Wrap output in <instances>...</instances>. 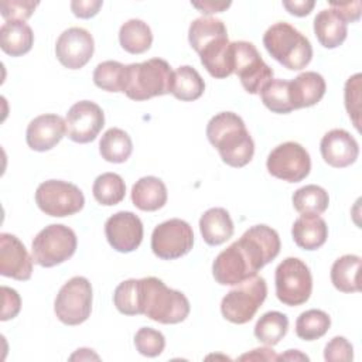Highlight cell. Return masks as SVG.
Wrapping results in <instances>:
<instances>
[{
    "label": "cell",
    "instance_id": "6da1fadb",
    "mask_svg": "<svg viewBox=\"0 0 362 362\" xmlns=\"http://www.w3.org/2000/svg\"><path fill=\"white\" fill-rule=\"evenodd\" d=\"M280 246V238L274 229L267 225H255L215 257L214 279L222 286H236L252 279L276 259Z\"/></svg>",
    "mask_w": 362,
    "mask_h": 362
},
{
    "label": "cell",
    "instance_id": "7a4b0ae2",
    "mask_svg": "<svg viewBox=\"0 0 362 362\" xmlns=\"http://www.w3.org/2000/svg\"><path fill=\"white\" fill-rule=\"evenodd\" d=\"M206 137L230 167H245L255 154V143L242 117L233 112H221L206 124Z\"/></svg>",
    "mask_w": 362,
    "mask_h": 362
},
{
    "label": "cell",
    "instance_id": "3957f363",
    "mask_svg": "<svg viewBox=\"0 0 362 362\" xmlns=\"http://www.w3.org/2000/svg\"><path fill=\"white\" fill-rule=\"evenodd\" d=\"M140 314L160 324H178L189 314V301L157 277L139 279Z\"/></svg>",
    "mask_w": 362,
    "mask_h": 362
},
{
    "label": "cell",
    "instance_id": "277c9868",
    "mask_svg": "<svg viewBox=\"0 0 362 362\" xmlns=\"http://www.w3.org/2000/svg\"><path fill=\"white\" fill-rule=\"evenodd\" d=\"M174 71L161 58L126 65L123 92L133 100H147L171 93Z\"/></svg>",
    "mask_w": 362,
    "mask_h": 362
},
{
    "label": "cell",
    "instance_id": "5b68a950",
    "mask_svg": "<svg viewBox=\"0 0 362 362\" xmlns=\"http://www.w3.org/2000/svg\"><path fill=\"white\" fill-rule=\"evenodd\" d=\"M263 45L272 58L291 71L305 68L313 58V47L308 38L284 21H279L266 30Z\"/></svg>",
    "mask_w": 362,
    "mask_h": 362
},
{
    "label": "cell",
    "instance_id": "8992f818",
    "mask_svg": "<svg viewBox=\"0 0 362 362\" xmlns=\"http://www.w3.org/2000/svg\"><path fill=\"white\" fill-rule=\"evenodd\" d=\"M76 245V235L71 228L61 223L48 225L33 240V260L41 267H54L68 260L75 253Z\"/></svg>",
    "mask_w": 362,
    "mask_h": 362
},
{
    "label": "cell",
    "instance_id": "52a82bcc",
    "mask_svg": "<svg viewBox=\"0 0 362 362\" xmlns=\"http://www.w3.org/2000/svg\"><path fill=\"white\" fill-rule=\"evenodd\" d=\"M267 296V284L263 277L255 276L232 288L221 303L225 320L233 324L249 322L260 308Z\"/></svg>",
    "mask_w": 362,
    "mask_h": 362
},
{
    "label": "cell",
    "instance_id": "ba28073f",
    "mask_svg": "<svg viewBox=\"0 0 362 362\" xmlns=\"http://www.w3.org/2000/svg\"><path fill=\"white\" fill-rule=\"evenodd\" d=\"M276 296L288 307L304 304L313 291V277L308 266L298 257H287L274 274Z\"/></svg>",
    "mask_w": 362,
    "mask_h": 362
},
{
    "label": "cell",
    "instance_id": "9c48e42d",
    "mask_svg": "<svg viewBox=\"0 0 362 362\" xmlns=\"http://www.w3.org/2000/svg\"><path fill=\"white\" fill-rule=\"evenodd\" d=\"M58 320L66 325L85 322L92 311V286L86 277L69 279L58 291L54 303Z\"/></svg>",
    "mask_w": 362,
    "mask_h": 362
},
{
    "label": "cell",
    "instance_id": "30bf717a",
    "mask_svg": "<svg viewBox=\"0 0 362 362\" xmlns=\"http://www.w3.org/2000/svg\"><path fill=\"white\" fill-rule=\"evenodd\" d=\"M35 202L45 215L64 218L79 212L85 205V197L75 184L48 180L38 185Z\"/></svg>",
    "mask_w": 362,
    "mask_h": 362
},
{
    "label": "cell",
    "instance_id": "8fae6325",
    "mask_svg": "<svg viewBox=\"0 0 362 362\" xmlns=\"http://www.w3.org/2000/svg\"><path fill=\"white\" fill-rule=\"evenodd\" d=\"M232 49L233 74L239 76L243 89L252 95L260 93L262 88L273 79V69L262 59L252 42L235 41Z\"/></svg>",
    "mask_w": 362,
    "mask_h": 362
},
{
    "label": "cell",
    "instance_id": "7c38bea8",
    "mask_svg": "<svg viewBox=\"0 0 362 362\" xmlns=\"http://www.w3.org/2000/svg\"><path fill=\"white\" fill-rule=\"evenodd\" d=\"M266 167L267 171L279 180L298 182L310 174L311 158L301 144L296 141H286L270 151Z\"/></svg>",
    "mask_w": 362,
    "mask_h": 362
},
{
    "label": "cell",
    "instance_id": "4fadbf2b",
    "mask_svg": "<svg viewBox=\"0 0 362 362\" xmlns=\"http://www.w3.org/2000/svg\"><path fill=\"white\" fill-rule=\"evenodd\" d=\"M194 245V232L188 222L173 218L157 225L151 233V250L163 260L187 255Z\"/></svg>",
    "mask_w": 362,
    "mask_h": 362
},
{
    "label": "cell",
    "instance_id": "5bb4252c",
    "mask_svg": "<svg viewBox=\"0 0 362 362\" xmlns=\"http://www.w3.org/2000/svg\"><path fill=\"white\" fill-rule=\"evenodd\" d=\"M66 136L75 143H89L96 139L105 126V115L99 105L81 100L71 106L65 117Z\"/></svg>",
    "mask_w": 362,
    "mask_h": 362
},
{
    "label": "cell",
    "instance_id": "9a60e30c",
    "mask_svg": "<svg viewBox=\"0 0 362 362\" xmlns=\"http://www.w3.org/2000/svg\"><path fill=\"white\" fill-rule=\"evenodd\" d=\"M93 51V37L82 27H71L65 30L55 44V55L68 69H79L85 66L90 61Z\"/></svg>",
    "mask_w": 362,
    "mask_h": 362
},
{
    "label": "cell",
    "instance_id": "2e32d148",
    "mask_svg": "<svg viewBox=\"0 0 362 362\" xmlns=\"http://www.w3.org/2000/svg\"><path fill=\"white\" fill-rule=\"evenodd\" d=\"M105 235L115 250L129 253L136 250L143 240V223L136 214L120 211L106 221Z\"/></svg>",
    "mask_w": 362,
    "mask_h": 362
},
{
    "label": "cell",
    "instance_id": "e0dca14e",
    "mask_svg": "<svg viewBox=\"0 0 362 362\" xmlns=\"http://www.w3.org/2000/svg\"><path fill=\"white\" fill-rule=\"evenodd\" d=\"M33 257L21 240L11 233H0V274L25 281L33 273Z\"/></svg>",
    "mask_w": 362,
    "mask_h": 362
},
{
    "label": "cell",
    "instance_id": "ac0fdd59",
    "mask_svg": "<svg viewBox=\"0 0 362 362\" xmlns=\"http://www.w3.org/2000/svg\"><path fill=\"white\" fill-rule=\"evenodd\" d=\"M324 161L335 168H344L354 164L359 154V146L355 137L344 129L327 132L320 143Z\"/></svg>",
    "mask_w": 362,
    "mask_h": 362
},
{
    "label": "cell",
    "instance_id": "d6986e66",
    "mask_svg": "<svg viewBox=\"0 0 362 362\" xmlns=\"http://www.w3.org/2000/svg\"><path fill=\"white\" fill-rule=\"evenodd\" d=\"M66 134L65 120L54 113L37 116L30 122L25 132V141L35 151H47L55 147Z\"/></svg>",
    "mask_w": 362,
    "mask_h": 362
},
{
    "label": "cell",
    "instance_id": "ffe728a7",
    "mask_svg": "<svg viewBox=\"0 0 362 362\" xmlns=\"http://www.w3.org/2000/svg\"><path fill=\"white\" fill-rule=\"evenodd\" d=\"M325 81L322 75L314 71H307L288 81V93L293 109L310 107L317 105L325 95Z\"/></svg>",
    "mask_w": 362,
    "mask_h": 362
},
{
    "label": "cell",
    "instance_id": "44dd1931",
    "mask_svg": "<svg viewBox=\"0 0 362 362\" xmlns=\"http://www.w3.org/2000/svg\"><path fill=\"white\" fill-rule=\"evenodd\" d=\"M198 54L201 64L211 76L222 79L233 74V49L228 35L206 44Z\"/></svg>",
    "mask_w": 362,
    "mask_h": 362
},
{
    "label": "cell",
    "instance_id": "7402d4cb",
    "mask_svg": "<svg viewBox=\"0 0 362 362\" xmlns=\"http://www.w3.org/2000/svg\"><path fill=\"white\" fill-rule=\"evenodd\" d=\"M291 235L298 247L315 250L325 243L328 238V226L320 215L301 214L293 223Z\"/></svg>",
    "mask_w": 362,
    "mask_h": 362
},
{
    "label": "cell",
    "instance_id": "603a6c76",
    "mask_svg": "<svg viewBox=\"0 0 362 362\" xmlns=\"http://www.w3.org/2000/svg\"><path fill=\"white\" fill-rule=\"evenodd\" d=\"M132 201L141 211H157L167 202L165 184L153 175L141 177L132 188Z\"/></svg>",
    "mask_w": 362,
    "mask_h": 362
},
{
    "label": "cell",
    "instance_id": "cb8c5ba5",
    "mask_svg": "<svg viewBox=\"0 0 362 362\" xmlns=\"http://www.w3.org/2000/svg\"><path fill=\"white\" fill-rule=\"evenodd\" d=\"M199 230L204 240L211 246L225 243L233 235V222L223 208H211L199 219Z\"/></svg>",
    "mask_w": 362,
    "mask_h": 362
},
{
    "label": "cell",
    "instance_id": "d4e9b609",
    "mask_svg": "<svg viewBox=\"0 0 362 362\" xmlns=\"http://www.w3.org/2000/svg\"><path fill=\"white\" fill-rule=\"evenodd\" d=\"M314 34L322 47L337 48L346 38V23L331 7L324 8L314 18Z\"/></svg>",
    "mask_w": 362,
    "mask_h": 362
},
{
    "label": "cell",
    "instance_id": "484cf974",
    "mask_svg": "<svg viewBox=\"0 0 362 362\" xmlns=\"http://www.w3.org/2000/svg\"><path fill=\"white\" fill-rule=\"evenodd\" d=\"M34 44L31 27L24 21H6L0 28V47L11 57L27 54Z\"/></svg>",
    "mask_w": 362,
    "mask_h": 362
},
{
    "label": "cell",
    "instance_id": "4316f807",
    "mask_svg": "<svg viewBox=\"0 0 362 362\" xmlns=\"http://www.w3.org/2000/svg\"><path fill=\"white\" fill-rule=\"evenodd\" d=\"M361 257L356 255H344L337 259L331 267V281L342 293H358Z\"/></svg>",
    "mask_w": 362,
    "mask_h": 362
},
{
    "label": "cell",
    "instance_id": "83f0119b",
    "mask_svg": "<svg viewBox=\"0 0 362 362\" xmlns=\"http://www.w3.org/2000/svg\"><path fill=\"white\" fill-rule=\"evenodd\" d=\"M119 42L130 54H143L151 47L153 34L147 23L139 18H130L119 30Z\"/></svg>",
    "mask_w": 362,
    "mask_h": 362
},
{
    "label": "cell",
    "instance_id": "f1b7e54d",
    "mask_svg": "<svg viewBox=\"0 0 362 362\" xmlns=\"http://www.w3.org/2000/svg\"><path fill=\"white\" fill-rule=\"evenodd\" d=\"M99 151L102 158H105L109 163H124L132 151H133V143L130 136L117 127H112L106 130L99 141Z\"/></svg>",
    "mask_w": 362,
    "mask_h": 362
},
{
    "label": "cell",
    "instance_id": "f546056e",
    "mask_svg": "<svg viewBox=\"0 0 362 362\" xmlns=\"http://www.w3.org/2000/svg\"><path fill=\"white\" fill-rule=\"evenodd\" d=\"M204 90H205V82L195 68L189 65H182L174 71V82H173L171 93L177 99L182 102L197 100L198 98L202 96Z\"/></svg>",
    "mask_w": 362,
    "mask_h": 362
},
{
    "label": "cell",
    "instance_id": "4dcf8cb0",
    "mask_svg": "<svg viewBox=\"0 0 362 362\" xmlns=\"http://www.w3.org/2000/svg\"><path fill=\"white\" fill-rule=\"evenodd\" d=\"M226 35L228 31L223 21L215 17L195 18L188 30V41L197 52H199L206 44L212 42L214 40Z\"/></svg>",
    "mask_w": 362,
    "mask_h": 362
},
{
    "label": "cell",
    "instance_id": "1f68e13d",
    "mask_svg": "<svg viewBox=\"0 0 362 362\" xmlns=\"http://www.w3.org/2000/svg\"><path fill=\"white\" fill-rule=\"evenodd\" d=\"M288 329V318L280 311L264 313L255 325V337L264 345L273 346L283 339Z\"/></svg>",
    "mask_w": 362,
    "mask_h": 362
},
{
    "label": "cell",
    "instance_id": "d6a6232c",
    "mask_svg": "<svg viewBox=\"0 0 362 362\" xmlns=\"http://www.w3.org/2000/svg\"><path fill=\"white\" fill-rule=\"evenodd\" d=\"M328 204V192L315 184L301 187L293 194V206L300 214L320 215L327 211Z\"/></svg>",
    "mask_w": 362,
    "mask_h": 362
},
{
    "label": "cell",
    "instance_id": "836d02e7",
    "mask_svg": "<svg viewBox=\"0 0 362 362\" xmlns=\"http://www.w3.org/2000/svg\"><path fill=\"white\" fill-rule=\"evenodd\" d=\"M92 192L100 205L112 206L119 204L126 194V184L116 173H103L96 177Z\"/></svg>",
    "mask_w": 362,
    "mask_h": 362
},
{
    "label": "cell",
    "instance_id": "e575fe53",
    "mask_svg": "<svg viewBox=\"0 0 362 362\" xmlns=\"http://www.w3.org/2000/svg\"><path fill=\"white\" fill-rule=\"evenodd\" d=\"M331 325L329 315L322 310H307L296 321V334L300 339L314 341L327 334Z\"/></svg>",
    "mask_w": 362,
    "mask_h": 362
},
{
    "label": "cell",
    "instance_id": "d590c367",
    "mask_svg": "<svg viewBox=\"0 0 362 362\" xmlns=\"http://www.w3.org/2000/svg\"><path fill=\"white\" fill-rule=\"evenodd\" d=\"M260 98L263 105L273 113H290L293 109L290 93H288V81L284 79H270L260 90Z\"/></svg>",
    "mask_w": 362,
    "mask_h": 362
},
{
    "label": "cell",
    "instance_id": "8d00e7d4",
    "mask_svg": "<svg viewBox=\"0 0 362 362\" xmlns=\"http://www.w3.org/2000/svg\"><path fill=\"white\" fill-rule=\"evenodd\" d=\"M126 65L117 61H103L93 71V82L107 92H123Z\"/></svg>",
    "mask_w": 362,
    "mask_h": 362
},
{
    "label": "cell",
    "instance_id": "74e56055",
    "mask_svg": "<svg viewBox=\"0 0 362 362\" xmlns=\"http://www.w3.org/2000/svg\"><path fill=\"white\" fill-rule=\"evenodd\" d=\"M140 296H139V280L129 279L122 281L113 294V303L116 308L124 315L140 314Z\"/></svg>",
    "mask_w": 362,
    "mask_h": 362
},
{
    "label": "cell",
    "instance_id": "f35d334b",
    "mask_svg": "<svg viewBox=\"0 0 362 362\" xmlns=\"http://www.w3.org/2000/svg\"><path fill=\"white\" fill-rule=\"evenodd\" d=\"M134 346L141 355L154 358L164 351L165 338L160 331L143 327L134 335Z\"/></svg>",
    "mask_w": 362,
    "mask_h": 362
},
{
    "label": "cell",
    "instance_id": "ab89813d",
    "mask_svg": "<svg viewBox=\"0 0 362 362\" xmlns=\"http://www.w3.org/2000/svg\"><path fill=\"white\" fill-rule=\"evenodd\" d=\"M361 74L352 75L346 83H345V107L352 119L355 127L359 130L361 122H359V115H361Z\"/></svg>",
    "mask_w": 362,
    "mask_h": 362
},
{
    "label": "cell",
    "instance_id": "60d3db41",
    "mask_svg": "<svg viewBox=\"0 0 362 362\" xmlns=\"http://www.w3.org/2000/svg\"><path fill=\"white\" fill-rule=\"evenodd\" d=\"M37 1L31 0H3L0 3V13L6 21H24L31 17Z\"/></svg>",
    "mask_w": 362,
    "mask_h": 362
},
{
    "label": "cell",
    "instance_id": "b9f144b4",
    "mask_svg": "<svg viewBox=\"0 0 362 362\" xmlns=\"http://www.w3.org/2000/svg\"><path fill=\"white\" fill-rule=\"evenodd\" d=\"M327 362H351L354 359V346L345 337H334L324 349Z\"/></svg>",
    "mask_w": 362,
    "mask_h": 362
},
{
    "label": "cell",
    "instance_id": "7bdbcfd3",
    "mask_svg": "<svg viewBox=\"0 0 362 362\" xmlns=\"http://www.w3.org/2000/svg\"><path fill=\"white\" fill-rule=\"evenodd\" d=\"M1 294H3V308H1V321H7L14 318L21 308V298L18 293L14 288L1 287Z\"/></svg>",
    "mask_w": 362,
    "mask_h": 362
},
{
    "label": "cell",
    "instance_id": "ee69618b",
    "mask_svg": "<svg viewBox=\"0 0 362 362\" xmlns=\"http://www.w3.org/2000/svg\"><path fill=\"white\" fill-rule=\"evenodd\" d=\"M329 7L342 17V20L348 24V23H354L358 21L361 17V1L355 0V1H331Z\"/></svg>",
    "mask_w": 362,
    "mask_h": 362
},
{
    "label": "cell",
    "instance_id": "f6af8a7d",
    "mask_svg": "<svg viewBox=\"0 0 362 362\" xmlns=\"http://www.w3.org/2000/svg\"><path fill=\"white\" fill-rule=\"evenodd\" d=\"M102 7L100 0H74L71 1L72 13L79 18H90L98 14Z\"/></svg>",
    "mask_w": 362,
    "mask_h": 362
},
{
    "label": "cell",
    "instance_id": "bcb514c9",
    "mask_svg": "<svg viewBox=\"0 0 362 362\" xmlns=\"http://www.w3.org/2000/svg\"><path fill=\"white\" fill-rule=\"evenodd\" d=\"M315 1L313 0H291V1H283V7L293 16L304 17L310 14V11L314 8Z\"/></svg>",
    "mask_w": 362,
    "mask_h": 362
},
{
    "label": "cell",
    "instance_id": "7dc6e473",
    "mask_svg": "<svg viewBox=\"0 0 362 362\" xmlns=\"http://www.w3.org/2000/svg\"><path fill=\"white\" fill-rule=\"evenodd\" d=\"M194 7H197L201 13L204 14H214V13H221L225 8H228L230 6V1H192L191 3Z\"/></svg>",
    "mask_w": 362,
    "mask_h": 362
},
{
    "label": "cell",
    "instance_id": "c3c4849f",
    "mask_svg": "<svg viewBox=\"0 0 362 362\" xmlns=\"http://www.w3.org/2000/svg\"><path fill=\"white\" fill-rule=\"evenodd\" d=\"M239 361H277V355L272 348H256L250 354H245Z\"/></svg>",
    "mask_w": 362,
    "mask_h": 362
},
{
    "label": "cell",
    "instance_id": "681fc988",
    "mask_svg": "<svg viewBox=\"0 0 362 362\" xmlns=\"http://www.w3.org/2000/svg\"><path fill=\"white\" fill-rule=\"evenodd\" d=\"M296 361V359H301V361H308V356L304 354H300L297 349H288L286 354L277 355V361Z\"/></svg>",
    "mask_w": 362,
    "mask_h": 362
}]
</instances>
